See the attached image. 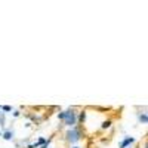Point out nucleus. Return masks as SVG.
Here are the masks:
<instances>
[{"instance_id": "6e6552de", "label": "nucleus", "mask_w": 148, "mask_h": 148, "mask_svg": "<svg viewBox=\"0 0 148 148\" xmlns=\"http://www.w3.org/2000/svg\"><path fill=\"white\" fill-rule=\"evenodd\" d=\"M42 148H47V145H43V147H42Z\"/></svg>"}, {"instance_id": "f257e3e1", "label": "nucleus", "mask_w": 148, "mask_h": 148, "mask_svg": "<svg viewBox=\"0 0 148 148\" xmlns=\"http://www.w3.org/2000/svg\"><path fill=\"white\" fill-rule=\"evenodd\" d=\"M58 119L61 121H64V125L68 126V127L76 126L77 121H79V116H77V113H76V110H74V108H68L67 111L59 113L58 114Z\"/></svg>"}, {"instance_id": "f03ea898", "label": "nucleus", "mask_w": 148, "mask_h": 148, "mask_svg": "<svg viewBox=\"0 0 148 148\" xmlns=\"http://www.w3.org/2000/svg\"><path fill=\"white\" fill-rule=\"evenodd\" d=\"M65 139H67L70 144L79 142V141L82 139V130H80V127H77V126L70 127V129L65 132Z\"/></svg>"}, {"instance_id": "1a4fd4ad", "label": "nucleus", "mask_w": 148, "mask_h": 148, "mask_svg": "<svg viewBox=\"0 0 148 148\" xmlns=\"http://www.w3.org/2000/svg\"><path fill=\"white\" fill-rule=\"evenodd\" d=\"M73 148H80V147H73Z\"/></svg>"}, {"instance_id": "39448f33", "label": "nucleus", "mask_w": 148, "mask_h": 148, "mask_svg": "<svg viewBox=\"0 0 148 148\" xmlns=\"http://www.w3.org/2000/svg\"><path fill=\"white\" fill-rule=\"evenodd\" d=\"M139 120H141V123H144V125H147V121H148V117H147V114H145V113L139 114Z\"/></svg>"}, {"instance_id": "20e7f679", "label": "nucleus", "mask_w": 148, "mask_h": 148, "mask_svg": "<svg viewBox=\"0 0 148 148\" xmlns=\"http://www.w3.org/2000/svg\"><path fill=\"white\" fill-rule=\"evenodd\" d=\"M3 138H5L6 141H10L12 138H14V132H10V130L5 132V133H3Z\"/></svg>"}, {"instance_id": "9d476101", "label": "nucleus", "mask_w": 148, "mask_h": 148, "mask_svg": "<svg viewBox=\"0 0 148 148\" xmlns=\"http://www.w3.org/2000/svg\"><path fill=\"white\" fill-rule=\"evenodd\" d=\"M144 148H147V145H144Z\"/></svg>"}, {"instance_id": "0eeeda50", "label": "nucleus", "mask_w": 148, "mask_h": 148, "mask_svg": "<svg viewBox=\"0 0 148 148\" xmlns=\"http://www.w3.org/2000/svg\"><path fill=\"white\" fill-rule=\"evenodd\" d=\"M0 108H2L3 111H10V110H12V108H10V107H8V105H5V107H0Z\"/></svg>"}, {"instance_id": "423d86ee", "label": "nucleus", "mask_w": 148, "mask_h": 148, "mask_svg": "<svg viewBox=\"0 0 148 148\" xmlns=\"http://www.w3.org/2000/svg\"><path fill=\"white\" fill-rule=\"evenodd\" d=\"M110 126H111V120H105V121L102 123V126H101V127H102V129H108Z\"/></svg>"}, {"instance_id": "7ed1b4c3", "label": "nucleus", "mask_w": 148, "mask_h": 148, "mask_svg": "<svg viewBox=\"0 0 148 148\" xmlns=\"http://www.w3.org/2000/svg\"><path fill=\"white\" fill-rule=\"evenodd\" d=\"M133 142H135V138H132V136H126L125 139H123V141L120 142L119 148H127V147H130Z\"/></svg>"}]
</instances>
